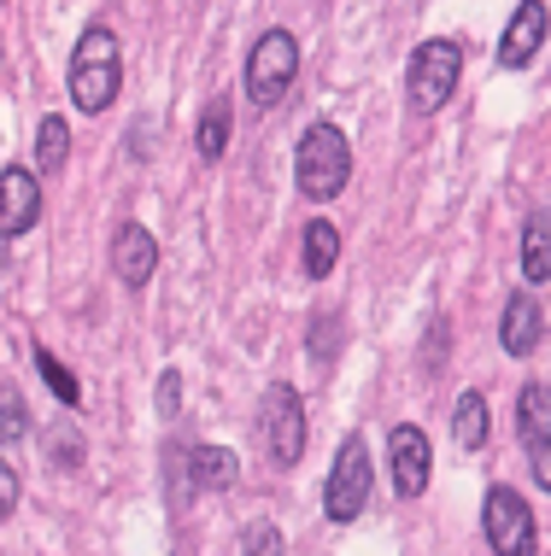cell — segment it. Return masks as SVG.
Wrapping results in <instances>:
<instances>
[{"mask_svg":"<svg viewBox=\"0 0 551 556\" xmlns=\"http://www.w3.org/2000/svg\"><path fill=\"white\" fill-rule=\"evenodd\" d=\"M48 445H53V457H59V463H65V469H77V463H83V445H77V440H71V433H65V428H59V433H48Z\"/></svg>","mask_w":551,"mask_h":556,"instance_id":"23","label":"cell"},{"mask_svg":"<svg viewBox=\"0 0 551 556\" xmlns=\"http://www.w3.org/2000/svg\"><path fill=\"white\" fill-rule=\"evenodd\" d=\"M124 88V53L107 24L83 29L77 53H71V106L77 112H107Z\"/></svg>","mask_w":551,"mask_h":556,"instance_id":"1","label":"cell"},{"mask_svg":"<svg viewBox=\"0 0 551 556\" xmlns=\"http://www.w3.org/2000/svg\"><path fill=\"white\" fill-rule=\"evenodd\" d=\"M335 258H340V229L335 223H305V269L323 281L335 269Z\"/></svg>","mask_w":551,"mask_h":556,"instance_id":"17","label":"cell"},{"mask_svg":"<svg viewBox=\"0 0 551 556\" xmlns=\"http://www.w3.org/2000/svg\"><path fill=\"white\" fill-rule=\"evenodd\" d=\"M293 176H300L305 200H340L352 176V147L335 124H311L300 141V159H293Z\"/></svg>","mask_w":551,"mask_h":556,"instance_id":"2","label":"cell"},{"mask_svg":"<svg viewBox=\"0 0 551 556\" xmlns=\"http://www.w3.org/2000/svg\"><path fill=\"white\" fill-rule=\"evenodd\" d=\"M0 404H7V422H0V433H7V440H18L24 433V399H18V387H0Z\"/></svg>","mask_w":551,"mask_h":556,"instance_id":"22","label":"cell"},{"mask_svg":"<svg viewBox=\"0 0 551 556\" xmlns=\"http://www.w3.org/2000/svg\"><path fill=\"white\" fill-rule=\"evenodd\" d=\"M458 77H464V48L458 41H423V48L411 53V77H405V100H411V112H440L446 100L458 94Z\"/></svg>","mask_w":551,"mask_h":556,"instance_id":"3","label":"cell"},{"mask_svg":"<svg viewBox=\"0 0 551 556\" xmlns=\"http://www.w3.org/2000/svg\"><path fill=\"white\" fill-rule=\"evenodd\" d=\"M193 147H200V159H223V147H229V100H212V106L200 112V129H193Z\"/></svg>","mask_w":551,"mask_h":556,"instance_id":"18","label":"cell"},{"mask_svg":"<svg viewBox=\"0 0 551 556\" xmlns=\"http://www.w3.org/2000/svg\"><path fill=\"white\" fill-rule=\"evenodd\" d=\"M188 469H193V480H200L205 492H229L235 486V457H229V451H217V445H193L188 451Z\"/></svg>","mask_w":551,"mask_h":556,"instance_id":"15","label":"cell"},{"mask_svg":"<svg viewBox=\"0 0 551 556\" xmlns=\"http://www.w3.org/2000/svg\"><path fill=\"white\" fill-rule=\"evenodd\" d=\"M516 428H523L528 451L551 445V387L546 381H528L523 399H516Z\"/></svg>","mask_w":551,"mask_h":556,"instance_id":"13","label":"cell"},{"mask_svg":"<svg viewBox=\"0 0 551 556\" xmlns=\"http://www.w3.org/2000/svg\"><path fill=\"white\" fill-rule=\"evenodd\" d=\"M18 509V475H12V463H0V516H12Z\"/></svg>","mask_w":551,"mask_h":556,"instance_id":"25","label":"cell"},{"mask_svg":"<svg viewBox=\"0 0 551 556\" xmlns=\"http://www.w3.org/2000/svg\"><path fill=\"white\" fill-rule=\"evenodd\" d=\"M387 457H393V486H399V498H416V492L428 486V469H435L428 433H423V428H393Z\"/></svg>","mask_w":551,"mask_h":556,"instance_id":"9","label":"cell"},{"mask_svg":"<svg viewBox=\"0 0 551 556\" xmlns=\"http://www.w3.org/2000/svg\"><path fill=\"white\" fill-rule=\"evenodd\" d=\"M264 451L276 469H293L305 457V404L288 381H271V393H264Z\"/></svg>","mask_w":551,"mask_h":556,"instance_id":"6","label":"cell"},{"mask_svg":"<svg viewBox=\"0 0 551 556\" xmlns=\"http://www.w3.org/2000/svg\"><path fill=\"white\" fill-rule=\"evenodd\" d=\"M0 193H7V212H0V235H24L29 223L41 217V188H36V170H24V164H7V176H0Z\"/></svg>","mask_w":551,"mask_h":556,"instance_id":"10","label":"cell"},{"mask_svg":"<svg viewBox=\"0 0 551 556\" xmlns=\"http://www.w3.org/2000/svg\"><path fill=\"white\" fill-rule=\"evenodd\" d=\"M36 369L48 375V387H53V399L59 404H77L83 399V387H77V375H71L65 364H59V357L48 352V345H36Z\"/></svg>","mask_w":551,"mask_h":556,"instance_id":"20","label":"cell"},{"mask_svg":"<svg viewBox=\"0 0 551 556\" xmlns=\"http://www.w3.org/2000/svg\"><path fill=\"white\" fill-rule=\"evenodd\" d=\"M112 269H117V281H129V288H141V281L159 269V247H153V235H147L141 223H124V229L112 235Z\"/></svg>","mask_w":551,"mask_h":556,"instance_id":"11","label":"cell"},{"mask_svg":"<svg viewBox=\"0 0 551 556\" xmlns=\"http://www.w3.org/2000/svg\"><path fill=\"white\" fill-rule=\"evenodd\" d=\"M364 504H370V445L364 433H347L335 451L329 486H323V509H329V521H359Z\"/></svg>","mask_w":551,"mask_h":556,"instance_id":"4","label":"cell"},{"mask_svg":"<svg viewBox=\"0 0 551 556\" xmlns=\"http://www.w3.org/2000/svg\"><path fill=\"white\" fill-rule=\"evenodd\" d=\"M523 276L551 281V212H534L523 229Z\"/></svg>","mask_w":551,"mask_h":556,"instance_id":"14","label":"cell"},{"mask_svg":"<svg viewBox=\"0 0 551 556\" xmlns=\"http://www.w3.org/2000/svg\"><path fill=\"white\" fill-rule=\"evenodd\" d=\"M546 29H551V18H546V0H523V7L511 12V24H504L499 65H504V71H523L528 59L546 48Z\"/></svg>","mask_w":551,"mask_h":556,"instance_id":"8","label":"cell"},{"mask_svg":"<svg viewBox=\"0 0 551 556\" xmlns=\"http://www.w3.org/2000/svg\"><path fill=\"white\" fill-rule=\"evenodd\" d=\"M176 404H183V381L171 369V375H159V416H176Z\"/></svg>","mask_w":551,"mask_h":556,"instance_id":"24","label":"cell"},{"mask_svg":"<svg viewBox=\"0 0 551 556\" xmlns=\"http://www.w3.org/2000/svg\"><path fill=\"white\" fill-rule=\"evenodd\" d=\"M293 77H300V41H293L288 29L259 36V48H252V59H247V94L271 112L276 100L293 88Z\"/></svg>","mask_w":551,"mask_h":556,"instance_id":"5","label":"cell"},{"mask_svg":"<svg viewBox=\"0 0 551 556\" xmlns=\"http://www.w3.org/2000/svg\"><path fill=\"white\" fill-rule=\"evenodd\" d=\"M540 334H546V317H540V305H534V293H511V299H504V328H499L504 352L528 357L534 345H540Z\"/></svg>","mask_w":551,"mask_h":556,"instance_id":"12","label":"cell"},{"mask_svg":"<svg viewBox=\"0 0 551 556\" xmlns=\"http://www.w3.org/2000/svg\"><path fill=\"white\" fill-rule=\"evenodd\" d=\"M241 556H281V533L276 528H247V539H241Z\"/></svg>","mask_w":551,"mask_h":556,"instance_id":"21","label":"cell"},{"mask_svg":"<svg viewBox=\"0 0 551 556\" xmlns=\"http://www.w3.org/2000/svg\"><path fill=\"white\" fill-rule=\"evenodd\" d=\"M534 480H540V486L551 492V445H540V451H534Z\"/></svg>","mask_w":551,"mask_h":556,"instance_id":"26","label":"cell"},{"mask_svg":"<svg viewBox=\"0 0 551 556\" xmlns=\"http://www.w3.org/2000/svg\"><path fill=\"white\" fill-rule=\"evenodd\" d=\"M65 159H71V129H65V117H41L36 176H53V170H65Z\"/></svg>","mask_w":551,"mask_h":556,"instance_id":"19","label":"cell"},{"mask_svg":"<svg viewBox=\"0 0 551 556\" xmlns=\"http://www.w3.org/2000/svg\"><path fill=\"white\" fill-rule=\"evenodd\" d=\"M481 528H487V545H493V556H534V516H528L523 492H511V486H493V492H487Z\"/></svg>","mask_w":551,"mask_h":556,"instance_id":"7","label":"cell"},{"mask_svg":"<svg viewBox=\"0 0 551 556\" xmlns=\"http://www.w3.org/2000/svg\"><path fill=\"white\" fill-rule=\"evenodd\" d=\"M452 440L475 451V445H487V399L481 393H464L458 399V410H452Z\"/></svg>","mask_w":551,"mask_h":556,"instance_id":"16","label":"cell"}]
</instances>
